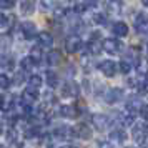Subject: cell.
<instances>
[{"label":"cell","mask_w":148,"mask_h":148,"mask_svg":"<svg viewBox=\"0 0 148 148\" xmlns=\"http://www.w3.org/2000/svg\"><path fill=\"white\" fill-rule=\"evenodd\" d=\"M92 121H93L95 128L100 130V132H107L108 128L112 127V120L103 113H95L93 116H92Z\"/></svg>","instance_id":"6da1fadb"},{"label":"cell","mask_w":148,"mask_h":148,"mask_svg":"<svg viewBox=\"0 0 148 148\" xmlns=\"http://www.w3.org/2000/svg\"><path fill=\"white\" fill-rule=\"evenodd\" d=\"M37 98H38V88H34V87L28 85V87L25 88L23 95H22V105H23V107H32V103H34Z\"/></svg>","instance_id":"7a4b0ae2"},{"label":"cell","mask_w":148,"mask_h":148,"mask_svg":"<svg viewBox=\"0 0 148 148\" xmlns=\"http://www.w3.org/2000/svg\"><path fill=\"white\" fill-rule=\"evenodd\" d=\"M133 25H135V30L140 32V34L148 32V15L143 14V12H138L136 17L133 18Z\"/></svg>","instance_id":"3957f363"},{"label":"cell","mask_w":148,"mask_h":148,"mask_svg":"<svg viewBox=\"0 0 148 148\" xmlns=\"http://www.w3.org/2000/svg\"><path fill=\"white\" fill-rule=\"evenodd\" d=\"M148 135V127H147V123H135V127H133V140L136 141V143H143L145 141V136Z\"/></svg>","instance_id":"277c9868"},{"label":"cell","mask_w":148,"mask_h":148,"mask_svg":"<svg viewBox=\"0 0 148 148\" xmlns=\"http://www.w3.org/2000/svg\"><path fill=\"white\" fill-rule=\"evenodd\" d=\"M65 48H67L68 53H77V52L82 48L80 37H77V35H70L67 40H65Z\"/></svg>","instance_id":"5b68a950"},{"label":"cell","mask_w":148,"mask_h":148,"mask_svg":"<svg viewBox=\"0 0 148 148\" xmlns=\"http://www.w3.org/2000/svg\"><path fill=\"white\" fill-rule=\"evenodd\" d=\"M120 48H121V43L116 40V38H105V40H103V50H105L107 53L116 55L120 52Z\"/></svg>","instance_id":"8992f818"},{"label":"cell","mask_w":148,"mask_h":148,"mask_svg":"<svg viewBox=\"0 0 148 148\" xmlns=\"http://www.w3.org/2000/svg\"><path fill=\"white\" fill-rule=\"evenodd\" d=\"M98 37H100V35L95 34L93 37H92V40L88 42V45H87L88 53H92V55H100V52L103 50V42L98 40Z\"/></svg>","instance_id":"52a82bcc"},{"label":"cell","mask_w":148,"mask_h":148,"mask_svg":"<svg viewBox=\"0 0 148 148\" xmlns=\"http://www.w3.org/2000/svg\"><path fill=\"white\" fill-rule=\"evenodd\" d=\"M98 68H100V72L105 77H113L115 73H116V63H115L113 60H103L98 65Z\"/></svg>","instance_id":"ba28073f"},{"label":"cell","mask_w":148,"mask_h":148,"mask_svg":"<svg viewBox=\"0 0 148 148\" xmlns=\"http://www.w3.org/2000/svg\"><path fill=\"white\" fill-rule=\"evenodd\" d=\"M15 98L12 93H2L0 95V110L2 112H10L14 108Z\"/></svg>","instance_id":"9c48e42d"},{"label":"cell","mask_w":148,"mask_h":148,"mask_svg":"<svg viewBox=\"0 0 148 148\" xmlns=\"http://www.w3.org/2000/svg\"><path fill=\"white\" fill-rule=\"evenodd\" d=\"M72 132L75 133V136H78L82 140H90L92 138V130L85 123H78L75 128H72Z\"/></svg>","instance_id":"30bf717a"},{"label":"cell","mask_w":148,"mask_h":148,"mask_svg":"<svg viewBox=\"0 0 148 148\" xmlns=\"http://www.w3.org/2000/svg\"><path fill=\"white\" fill-rule=\"evenodd\" d=\"M20 30H22V34H23V37L28 38V40L34 38L35 35H37V27H35L34 22H23L22 27H20Z\"/></svg>","instance_id":"8fae6325"},{"label":"cell","mask_w":148,"mask_h":148,"mask_svg":"<svg viewBox=\"0 0 148 148\" xmlns=\"http://www.w3.org/2000/svg\"><path fill=\"white\" fill-rule=\"evenodd\" d=\"M121 97H123V92H121L120 88H110L105 95V100L108 103H116V101L121 100Z\"/></svg>","instance_id":"7c38bea8"},{"label":"cell","mask_w":148,"mask_h":148,"mask_svg":"<svg viewBox=\"0 0 148 148\" xmlns=\"http://www.w3.org/2000/svg\"><path fill=\"white\" fill-rule=\"evenodd\" d=\"M72 128L68 127H57L53 130V136L55 138H58V140H68L70 136H72Z\"/></svg>","instance_id":"4fadbf2b"},{"label":"cell","mask_w":148,"mask_h":148,"mask_svg":"<svg viewBox=\"0 0 148 148\" xmlns=\"http://www.w3.org/2000/svg\"><path fill=\"white\" fill-rule=\"evenodd\" d=\"M112 30H113V34L116 35V37H125V35L128 34V27H127L125 22H115Z\"/></svg>","instance_id":"5bb4252c"},{"label":"cell","mask_w":148,"mask_h":148,"mask_svg":"<svg viewBox=\"0 0 148 148\" xmlns=\"http://www.w3.org/2000/svg\"><path fill=\"white\" fill-rule=\"evenodd\" d=\"M37 37H38L40 47H52V45H53V37L48 34V32H42V34H38Z\"/></svg>","instance_id":"9a60e30c"},{"label":"cell","mask_w":148,"mask_h":148,"mask_svg":"<svg viewBox=\"0 0 148 148\" xmlns=\"http://www.w3.org/2000/svg\"><path fill=\"white\" fill-rule=\"evenodd\" d=\"M15 65V62L14 58L10 57V55L7 53H0V67L2 68H5V70H12Z\"/></svg>","instance_id":"2e32d148"},{"label":"cell","mask_w":148,"mask_h":148,"mask_svg":"<svg viewBox=\"0 0 148 148\" xmlns=\"http://www.w3.org/2000/svg\"><path fill=\"white\" fill-rule=\"evenodd\" d=\"M120 120L123 121V125H133V121H135V112H132V110L125 108V110L120 113Z\"/></svg>","instance_id":"e0dca14e"},{"label":"cell","mask_w":148,"mask_h":148,"mask_svg":"<svg viewBox=\"0 0 148 148\" xmlns=\"http://www.w3.org/2000/svg\"><path fill=\"white\" fill-rule=\"evenodd\" d=\"M60 115L65 116V118H75V116H77V108H75L73 105H62Z\"/></svg>","instance_id":"ac0fdd59"},{"label":"cell","mask_w":148,"mask_h":148,"mask_svg":"<svg viewBox=\"0 0 148 148\" xmlns=\"http://www.w3.org/2000/svg\"><path fill=\"white\" fill-rule=\"evenodd\" d=\"M45 80H47V85L50 88H55L58 85V75L52 72V70H47V73H45Z\"/></svg>","instance_id":"d6986e66"},{"label":"cell","mask_w":148,"mask_h":148,"mask_svg":"<svg viewBox=\"0 0 148 148\" xmlns=\"http://www.w3.org/2000/svg\"><path fill=\"white\" fill-rule=\"evenodd\" d=\"M62 95L63 97H75L77 95V87H75L72 82H67L63 88H62Z\"/></svg>","instance_id":"ffe728a7"},{"label":"cell","mask_w":148,"mask_h":148,"mask_svg":"<svg viewBox=\"0 0 148 148\" xmlns=\"http://www.w3.org/2000/svg\"><path fill=\"white\" fill-rule=\"evenodd\" d=\"M110 138H112V141H115V143H123L125 141V138H127V135H125V132L123 130H113L112 133H110Z\"/></svg>","instance_id":"44dd1931"},{"label":"cell","mask_w":148,"mask_h":148,"mask_svg":"<svg viewBox=\"0 0 148 148\" xmlns=\"http://www.w3.org/2000/svg\"><path fill=\"white\" fill-rule=\"evenodd\" d=\"M145 107V105H143V101L140 100V98H138V97H136V98H132V100L128 101V110H132V112H138V110H141V108Z\"/></svg>","instance_id":"7402d4cb"},{"label":"cell","mask_w":148,"mask_h":148,"mask_svg":"<svg viewBox=\"0 0 148 148\" xmlns=\"http://www.w3.org/2000/svg\"><path fill=\"white\" fill-rule=\"evenodd\" d=\"M10 45H12L10 35H7V34L0 35V50H2V52H7L8 48H10Z\"/></svg>","instance_id":"603a6c76"},{"label":"cell","mask_w":148,"mask_h":148,"mask_svg":"<svg viewBox=\"0 0 148 148\" xmlns=\"http://www.w3.org/2000/svg\"><path fill=\"white\" fill-rule=\"evenodd\" d=\"M34 12V2L32 0H22V14H32Z\"/></svg>","instance_id":"cb8c5ba5"},{"label":"cell","mask_w":148,"mask_h":148,"mask_svg":"<svg viewBox=\"0 0 148 148\" xmlns=\"http://www.w3.org/2000/svg\"><path fill=\"white\" fill-rule=\"evenodd\" d=\"M107 5H108V10H110V12L116 14V12L121 8V2H120V0H108Z\"/></svg>","instance_id":"d4e9b609"},{"label":"cell","mask_w":148,"mask_h":148,"mask_svg":"<svg viewBox=\"0 0 148 148\" xmlns=\"http://www.w3.org/2000/svg\"><path fill=\"white\" fill-rule=\"evenodd\" d=\"M35 65H37V63L32 60V57H30V55L25 57V58L22 60V68H23V70H32V68H35Z\"/></svg>","instance_id":"484cf974"},{"label":"cell","mask_w":148,"mask_h":148,"mask_svg":"<svg viewBox=\"0 0 148 148\" xmlns=\"http://www.w3.org/2000/svg\"><path fill=\"white\" fill-rule=\"evenodd\" d=\"M28 85L34 87V88H40L42 87V78L38 75H32V77L28 78Z\"/></svg>","instance_id":"4316f807"},{"label":"cell","mask_w":148,"mask_h":148,"mask_svg":"<svg viewBox=\"0 0 148 148\" xmlns=\"http://www.w3.org/2000/svg\"><path fill=\"white\" fill-rule=\"evenodd\" d=\"M30 57H32V60H34L35 63L42 62V50H40V47H34V48H32V53H30Z\"/></svg>","instance_id":"83f0119b"},{"label":"cell","mask_w":148,"mask_h":148,"mask_svg":"<svg viewBox=\"0 0 148 148\" xmlns=\"http://www.w3.org/2000/svg\"><path fill=\"white\" fill-rule=\"evenodd\" d=\"M93 22L98 23V25H105L107 23V15L101 14V12H97V14H93Z\"/></svg>","instance_id":"f1b7e54d"},{"label":"cell","mask_w":148,"mask_h":148,"mask_svg":"<svg viewBox=\"0 0 148 148\" xmlns=\"http://www.w3.org/2000/svg\"><path fill=\"white\" fill-rule=\"evenodd\" d=\"M10 85H12V80L8 78V75H5V73L0 75V88L5 90V88H8Z\"/></svg>","instance_id":"f546056e"},{"label":"cell","mask_w":148,"mask_h":148,"mask_svg":"<svg viewBox=\"0 0 148 148\" xmlns=\"http://www.w3.org/2000/svg\"><path fill=\"white\" fill-rule=\"evenodd\" d=\"M118 68H120L121 73H130V70H132V63L128 60H121L120 63H118Z\"/></svg>","instance_id":"4dcf8cb0"},{"label":"cell","mask_w":148,"mask_h":148,"mask_svg":"<svg viewBox=\"0 0 148 148\" xmlns=\"http://www.w3.org/2000/svg\"><path fill=\"white\" fill-rule=\"evenodd\" d=\"M58 62H60V53H58L57 50H55V52H50V53H48V63H50L52 67H53L55 63H58Z\"/></svg>","instance_id":"1f68e13d"},{"label":"cell","mask_w":148,"mask_h":148,"mask_svg":"<svg viewBox=\"0 0 148 148\" xmlns=\"http://www.w3.org/2000/svg\"><path fill=\"white\" fill-rule=\"evenodd\" d=\"M42 5L45 8H48V10H55L57 5H58V2L57 0H42Z\"/></svg>","instance_id":"d6a6232c"},{"label":"cell","mask_w":148,"mask_h":148,"mask_svg":"<svg viewBox=\"0 0 148 148\" xmlns=\"http://www.w3.org/2000/svg\"><path fill=\"white\" fill-rule=\"evenodd\" d=\"M15 5V0H0V8H12Z\"/></svg>","instance_id":"836d02e7"},{"label":"cell","mask_w":148,"mask_h":148,"mask_svg":"<svg viewBox=\"0 0 148 148\" xmlns=\"http://www.w3.org/2000/svg\"><path fill=\"white\" fill-rule=\"evenodd\" d=\"M141 90L143 92H148V72H145V77L141 80Z\"/></svg>","instance_id":"e575fe53"},{"label":"cell","mask_w":148,"mask_h":148,"mask_svg":"<svg viewBox=\"0 0 148 148\" xmlns=\"http://www.w3.org/2000/svg\"><path fill=\"white\" fill-rule=\"evenodd\" d=\"M23 77H25V73H23V72H18V73L15 75V78H14L15 85H20L22 82H23Z\"/></svg>","instance_id":"d590c367"},{"label":"cell","mask_w":148,"mask_h":148,"mask_svg":"<svg viewBox=\"0 0 148 148\" xmlns=\"http://www.w3.org/2000/svg\"><path fill=\"white\" fill-rule=\"evenodd\" d=\"M7 15L5 14H2V12H0V27H5V25H7Z\"/></svg>","instance_id":"8d00e7d4"},{"label":"cell","mask_w":148,"mask_h":148,"mask_svg":"<svg viewBox=\"0 0 148 148\" xmlns=\"http://www.w3.org/2000/svg\"><path fill=\"white\" fill-rule=\"evenodd\" d=\"M98 148H113V145L110 141H100L98 143Z\"/></svg>","instance_id":"74e56055"},{"label":"cell","mask_w":148,"mask_h":148,"mask_svg":"<svg viewBox=\"0 0 148 148\" xmlns=\"http://www.w3.org/2000/svg\"><path fill=\"white\" fill-rule=\"evenodd\" d=\"M141 116L148 121V105H145V107L141 108Z\"/></svg>","instance_id":"f35d334b"},{"label":"cell","mask_w":148,"mask_h":148,"mask_svg":"<svg viewBox=\"0 0 148 148\" xmlns=\"http://www.w3.org/2000/svg\"><path fill=\"white\" fill-rule=\"evenodd\" d=\"M141 148H148V141H143L141 143Z\"/></svg>","instance_id":"ab89813d"},{"label":"cell","mask_w":148,"mask_h":148,"mask_svg":"<svg viewBox=\"0 0 148 148\" xmlns=\"http://www.w3.org/2000/svg\"><path fill=\"white\" fill-rule=\"evenodd\" d=\"M2 132H3V125H2V121H0V135H2Z\"/></svg>","instance_id":"60d3db41"},{"label":"cell","mask_w":148,"mask_h":148,"mask_svg":"<svg viewBox=\"0 0 148 148\" xmlns=\"http://www.w3.org/2000/svg\"><path fill=\"white\" fill-rule=\"evenodd\" d=\"M141 2H143V5H145V7H148V0H141Z\"/></svg>","instance_id":"b9f144b4"},{"label":"cell","mask_w":148,"mask_h":148,"mask_svg":"<svg viewBox=\"0 0 148 148\" xmlns=\"http://www.w3.org/2000/svg\"><path fill=\"white\" fill-rule=\"evenodd\" d=\"M65 148H78V147H75V145H68V147H65Z\"/></svg>","instance_id":"7bdbcfd3"},{"label":"cell","mask_w":148,"mask_h":148,"mask_svg":"<svg viewBox=\"0 0 148 148\" xmlns=\"http://www.w3.org/2000/svg\"><path fill=\"white\" fill-rule=\"evenodd\" d=\"M48 148H53V147H48Z\"/></svg>","instance_id":"ee69618b"}]
</instances>
